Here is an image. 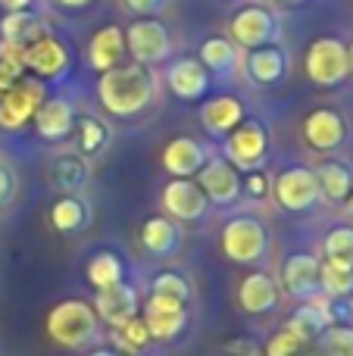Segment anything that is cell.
Wrapping results in <instances>:
<instances>
[{
    "label": "cell",
    "mask_w": 353,
    "mask_h": 356,
    "mask_svg": "<svg viewBox=\"0 0 353 356\" xmlns=\"http://www.w3.org/2000/svg\"><path fill=\"white\" fill-rule=\"evenodd\" d=\"M156 97L154 72L141 63H125L110 72H100L97 100L113 119H131L144 113Z\"/></svg>",
    "instance_id": "6da1fadb"
},
{
    "label": "cell",
    "mask_w": 353,
    "mask_h": 356,
    "mask_svg": "<svg viewBox=\"0 0 353 356\" xmlns=\"http://www.w3.org/2000/svg\"><path fill=\"white\" fill-rule=\"evenodd\" d=\"M44 328H47L50 341L56 347H66V350H81L88 347L94 338H97L100 319L94 313V307L88 300H60L44 319Z\"/></svg>",
    "instance_id": "7a4b0ae2"
},
{
    "label": "cell",
    "mask_w": 353,
    "mask_h": 356,
    "mask_svg": "<svg viewBox=\"0 0 353 356\" xmlns=\"http://www.w3.org/2000/svg\"><path fill=\"white\" fill-rule=\"evenodd\" d=\"M269 244H272V238H269L266 222L250 213L231 216L222 225V234H219V247H222L225 259H231L238 266H254L260 259H266Z\"/></svg>",
    "instance_id": "3957f363"
},
{
    "label": "cell",
    "mask_w": 353,
    "mask_h": 356,
    "mask_svg": "<svg viewBox=\"0 0 353 356\" xmlns=\"http://www.w3.org/2000/svg\"><path fill=\"white\" fill-rule=\"evenodd\" d=\"M272 138L269 129L256 119H244L231 135H225V160L238 169V172H256L266 166Z\"/></svg>",
    "instance_id": "277c9868"
},
{
    "label": "cell",
    "mask_w": 353,
    "mask_h": 356,
    "mask_svg": "<svg viewBox=\"0 0 353 356\" xmlns=\"http://www.w3.org/2000/svg\"><path fill=\"white\" fill-rule=\"evenodd\" d=\"M304 72L319 88H338L341 81H347L350 79L347 44L338 41V38H316L306 47Z\"/></svg>",
    "instance_id": "5b68a950"
},
{
    "label": "cell",
    "mask_w": 353,
    "mask_h": 356,
    "mask_svg": "<svg viewBox=\"0 0 353 356\" xmlns=\"http://www.w3.org/2000/svg\"><path fill=\"white\" fill-rule=\"evenodd\" d=\"M275 38H279V19L263 3L241 6L229 22V41L235 47H247V50L269 47Z\"/></svg>",
    "instance_id": "8992f818"
},
{
    "label": "cell",
    "mask_w": 353,
    "mask_h": 356,
    "mask_svg": "<svg viewBox=\"0 0 353 356\" xmlns=\"http://www.w3.org/2000/svg\"><path fill=\"white\" fill-rule=\"evenodd\" d=\"M272 197L281 209H288V213H306V209H313L319 200H322L316 172H313L310 166L281 169L272 181Z\"/></svg>",
    "instance_id": "52a82bcc"
},
{
    "label": "cell",
    "mask_w": 353,
    "mask_h": 356,
    "mask_svg": "<svg viewBox=\"0 0 353 356\" xmlns=\"http://www.w3.org/2000/svg\"><path fill=\"white\" fill-rule=\"evenodd\" d=\"M125 54H131V63H141L147 69L169 60L172 38H169L166 25L160 19H138V22H131L125 29Z\"/></svg>",
    "instance_id": "ba28073f"
},
{
    "label": "cell",
    "mask_w": 353,
    "mask_h": 356,
    "mask_svg": "<svg viewBox=\"0 0 353 356\" xmlns=\"http://www.w3.org/2000/svg\"><path fill=\"white\" fill-rule=\"evenodd\" d=\"M44 81L22 75L10 91L0 94V129L3 131H19L31 122V116L38 113V106L44 104Z\"/></svg>",
    "instance_id": "9c48e42d"
},
{
    "label": "cell",
    "mask_w": 353,
    "mask_h": 356,
    "mask_svg": "<svg viewBox=\"0 0 353 356\" xmlns=\"http://www.w3.org/2000/svg\"><path fill=\"white\" fill-rule=\"evenodd\" d=\"M163 209L175 222H200L210 213V200L194 178H172L163 184Z\"/></svg>",
    "instance_id": "30bf717a"
},
{
    "label": "cell",
    "mask_w": 353,
    "mask_h": 356,
    "mask_svg": "<svg viewBox=\"0 0 353 356\" xmlns=\"http://www.w3.org/2000/svg\"><path fill=\"white\" fill-rule=\"evenodd\" d=\"M200 191L206 194L210 207H231L241 197V172L225 156H210L197 175Z\"/></svg>",
    "instance_id": "8fae6325"
},
{
    "label": "cell",
    "mask_w": 353,
    "mask_h": 356,
    "mask_svg": "<svg viewBox=\"0 0 353 356\" xmlns=\"http://www.w3.org/2000/svg\"><path fill=\"white\" fill-rule=\"evenodd\" d=\"M304 141L316 154H331V150L344 147L347 141V119L331 106H319V110L304 116Z\"/></svg>",
    "instance_id": "7c38bea8"
},
{
    "label": "cell",
    "mask_w": 353,
    "mask_h": 356,
    "mask_svg": "<svg viewBox=\"0 0 353 356\" xmlns=\"http://www.w3.org/2000/svg\"><path fill=\"white\" fill-rule=\"evenodd\" d=\"M25 72L38 81H56L69 72V50L60 38L44 35L25 47Z\"/></svg>",
    "instance_id": "4fadbf2b"
},
{
    "label": "cell",
    "mask_w": 353,
    "mask_h": 356,
    "mask_svg": "<svg viewBox=\"0 0 353 356\" xmlns=\"http://www.w3.org/2000/svg\"><path fill=\"white\" fill-rule=\"evenodd\" d=\"M147 325L150 338L154 341H175L188 325V307L185 303H175V300H166V297H154L150 294L144 300L141 313H138Z\"/></svg>",
    "instance_id": "5bb4252c"
},
{
    "label": "cell",
    "mask_w": 353,
    "mask_h": 356,
    "mask_svg": "<svg viewBox=\"0 0 353 356\" xmlns=\"http://www.w3.org/2000/svg\"><path fill=\"white\" fill-rule=\"evenodd\" d=\"M281 294L294 297V300H313L322 294L319 288V259L313 253H291L281 263V278H279Z\"/></svg>",
    "instance_id": "9a60e30c"
},
{
    "label": "cell",
    "mask_w": 353,
    "mask_h": 356,
    "mask_svg": "<svg viewBox=\"0 0 353 356\" xmlns=\"http://www.w3.org/2000/svg\"><path fill=\"white\" fill-rule=\"evenodd\" d=\"M166 85L185 104H197L210 91V72L200 66L197 56H179L166 66Z\"/></svg>",
    "instance_id": "2e32d148"
},
{
    "label": "cell",
    "mask_w": 353,
    "mask_h": 356,
    "mask_svg": "<svg viewBox=\"0 0 353 356\" xmlns=\"http://www.w3.org/2000/svg\"><path fill=\"white\" fill-rule=\"evenodd\" d=\"M94 313H97L100 322H106L110 328H119L125 325L129 319H135L138 313H141V303H138V288L135 284H110V288L97 291V297H94Z\"/></svg>",
    "instance_id": "e0dca14e"
},
{
    "label": "cell",
    "mask_w": 353,
    "mask_h": 356,
    "mask_svg": "<svg viewBox=\"0 0 353 356\" xmlns=\"http://www.w3.org/2000/svg\"><path fill=\"white\" fill-rule=\"evenodd\" d=\"M281 303V288L269 272H247L238 284V307L250 316H266L279 309Z\"/></svg>",
    "instance_id": "ac0fdd59"
},
{
    "label": "cell",
    "mask_w": 353,
    "mask_h": 356,
    "mask_svg": "<svg viewBox=\"0 0 353 356\" xmlns=\"http://www.w3.org/2000/svg\"><path fill=\"white\" fill-rule=\"evenodd\" d=\"M210 160V150L191 135H179L163 147V169L172 178H194Z\"/></svg>",
    "instance_id": "d6986e66"
},
{
    "label": "cell",
    "mask_w": 353,
    "mask_h": 356,
    "mask_svg": "<svg viewBox=\"0 0 353 356\" xmlns=\"http://www.w3.org/2000/svg\"><path fill=\"white\" fill-rule=\"evenodd\" d=\"M31 122H35V131L44 141H63L75 129V106L66 97H44Z\"/></svg>",
    "instance_id": "ffe728a7"
},
{
    "label": "cell",
    "mask_w": 353,
    "mask_h": 356,
    "mask_svg": "<svg viewBox=\"0 0 353 356\" xmlns=\"http://www.w3.org/2000/svg\"><path fill=\"white\" fill-rule=\"evenodd\" d=\"M331 325V316H329V297L316 294L313 300H304V307L294 309V316L288 319V332L300 341V344H316V338Z\"/></svg>",
    "instance_id": "44dd1931"
},
{
    "label": "cell",
    "mask_w": 353,
    "mask_h": 356,
    "mask_svg": "<svg viewBox=\"0 0 353 356\" xmlns=\"http://www.w3.org/2000/svg\"><path fill=\"white\" fill-rule=\"evenodd\" d=\"M200 122L210 135H231L238 125L244 122V104L235 97V94H219V97H210L200 104Z\"/></svg>",
    "instance_id": "7402d4cb"
},
{
    "label": "cell",
    "mask_w": 353,
    "mask_h": 356,
    "mask_svg": "<svg viewBox=\"0 0 353 356\" xmlns=\"http://www.w3.org/2000/svg\"><path fill=\"white\" fill-rule=\"evenodd\" d=\"M125 56V31L119 25H104L94 31L91 44H88V60H91L94 72H110V69L122 66Z\"/></svg>",
    "instance_id": "603a6c76"
},
{
    "label": "cell",
    "mask_w": 353,
    "mask_h": 356,
    "mask_svg": "<svg viewBox=\"0 0 353 356\" xmlns=\"http://www.w3.org/2000/svg\"><path fill=\"white\" fill-rule=\"evenodd\" d=\"M244 69H247V79L254 81V85L269 88V85H279V81L285 79L288 56H285V50L275 47V44H269V47H256V50L247 54Z\"/></svg>",
    "instance_id": "cb8c5ba5"
},
{
    "label": "cell",
    "mask_w": 353,
    "mask_h": 356,
    "mask_svg": "<svg viewBox=\"0 0 353 356\" xmlns=\"http://www.w3.org/2000/svg\"><path fill=\"white\" fill-rule=\"evenodd\" d=\"M141 247L154 257H172L181 247V228L169 216H150L141 225Z\"/></svg>",
    "instance_id": "d4e9b609"
},
{
    "label": "cell",
    "mask_w": 353,
    "mask_h": 356,
    "mask_svg": "<svg viewBox=\"0 0 353 356\" xmlns=\"http://www.w3.org/2000/svg\"><path fill=\"white\" fill-rule=\"evenodd\" d=\"M44 35H50L47 25L31 10L6 13V16L0 19V41H10V44H16V47H28V44H35L38 38H44Z\"/></svg>",
    "instance_id": "484cf974"
},
{
    "label": "cell",
    "mask_w": 353,
    "mask_h": 356,
    "mask_svg": "<svg viewBox=\"0 0 353 356\" xmlns=\"http://www.w3.org/2000/svg\"><path fill=\"white\" fill-rule=\"evenodd\" d=\"M316 181H319V194L331 203H344L353 191V166L344 160H322L316 169Z\"/></svg>",
    "instance_id": "4316f807"
},
{
    "label": "cell",
    "mask_w": 353,
    "mask_h": 356,
    "mask_svg": "<svg viewBox=\"0 0 353 356\" xmlns=\"http://www.w3.org/2000/svg\"><path fill=\"white\" fill-rule=\"evenodd\" d=\"M50 184L63 194H75L88 184V163L81 154H60L50 163Z\"/></svg>",
    "instance_id": "83f0119b"
},
{
    "label": "cell",
    "mask_w": 353,
    "mask_h": 356,
    "mask_svg": "<svg viewBox=\"0 0 353 356\" xmlns=\"http://www.w3.org/2000/svg\"><path fill=\"white\" fill-rule=\"evenodd\" d=\"M197 60L210 75H231L235 66H238V47L229 41V38L213 35L200 44Z\"/></svg>",
    "instance_id": "f1b7e54d"
},
{
    "label": "cell",
    "mask_w": 353,
    "mask_h": 356,
    "mask_svg": "<svg viewBox=\"0 0 353 356\" xmlns=\"http://www.w3.org/2000/svg\"><path fill=\"white\" fill-rule=\"evenodd\" d=\"M88 219H91V209H88V203L75 194L60 197V200L50 207V225H54L60 234L81 232V228L88 225Z\"/></svg>",
    "instance_id": "f546056e"
},
{
    "label": "cell",
    "mask_w": 353,
    "mask_h": 356,
    "mask_svg": "<svg viewBox=\"0 0 353 356\" xmlns=\"http://www.w3.org/2000/svg\"><path fill=\"white\" fill-rule=\"evenodd\" d=\"M85 275H88V282L94 284V291H104V288H110V284L125 282V263H122L119 253L100 250V253H94V257L88 259Z\"/></svg>",
    "instance_id": "4dcf8cb0"
},
{
    "label": "cell",
    "mask_w": 353,
    "mask_h": 356,
    "mask_svg": "<svg viewBox=\"0 0 353 356\" xmlns=\"http://www.w3.org/2000/svg\"><path fill=\"white\" fill-rule=\"evenodd\" d=\"M319 288L325 297H353V269L331 259H319Z\"/></svg>",
    "instance_id": "1f68e13d"
},
{
    "label": "cell",
    "mask_w": 353,
    "mask_h": 356,
    "mask_svg": "<svg viewBox=\"0 0 353 356\" xmlns=\"http://www.w3.org/2000/svg\"><path fill=\"white\" fill-rule=\"evenodd\" d=\"M150 332H147V325H144V319L141 316H135V319H129L125 325H119V328H113V350H116L119 356H135V353H141L144 347L150 344Z\"/></svg>",
    "instance_id": "d6a6232c"
},
{
    "label": "cell",
    "mask_w": 353,
    "mask_h": 356,
    "mask_svg": "<svg viewBox=\"0 0 353 356\" xmlns=\"http://www.w3.org/2000/svg\"><path fill=\"white\" fill-rule=\"evenodd\" d=\"M75 138H79V154L94 156L106 147L110 129H106V122H100L97 116H81V119H75Z\"/></svg>",
    "instance_id": "836d02e7"
},
{
    "label": "cell",
    "mask_w": 353,
    "mask_h": 356,
    "mask_svg": "<svg viewBox=\"0 0 353 356\" xmlns=\"http://www.w3.org/2000/svg\"><path fill=\"white\" fill-rule=\"evenodd\" d=\"M150 294L154 297H166V300H175V303H191V284H188V278L181 275V272H156L154 278H150Z\"/></svg>",
    "instance_id": "e575fe53"
},
{
    "label": "cell",
    "mask_w": 353,
    "mask_h": 356,
    "mask_svg": "<svg viewBox=\"0 0 353 356\" xmlns=\"http://www.w3.org/2000/svg\"><path fill=\"white\" fill-rule=\"evenodd\" d=\"M322 253L331 263H341V266H350L353 269V225L329 228V234H325V241H322Z\"/></svg>",
    "instance_id": "d590c367"
},
{
    "label": "cell",
    "mask_w": 353,
    "mask_h": 356,
    "mask_svg": "<svg viewBox=\"0 0 353 356\" xmlns=\"http://www.w3.org/2000/svg\"><path fill=\"white\" fill-rule=\"evenodd\" d=\"M319 356H353V325H329L316 338Z\"/></svg>",
    "instance_id": "8d00e7d4"
},
{
    "label": "cell",
    "mask_w": 353,
    "mask_h": 356,
    "mask_svg": "<svg viewBox=\"0 0 353 356\" xmlns=\"http://www.w3.org/2000/svg\"><path fill=\"white\" fill-rule=\"evenodd\" d=\"M300 350H306V344H300V341L294 338L288 328H281L279 334H272V338L266 341V350H263V356H297Z\"/></svg>",
    "instance_id": "74e56055"
},
{
    "label": "cell",
    "mask_w": 353,
    "mask_h": 356,
    "mask_svg": "<svg viewBox=\"0 0 353 356\" xmlns=\"http://www.w3.org/2000/svg\"><path fill=\"white\" fill-rule=\"evenodd\" d=\"M269 191H272V181L266 178L263 169H256V172H244V178H241V197H250V200H266Z\"/></svg>",
    "instance_id": "f35d334b"
},
{
    "label": "cell",
    "mask_w": 353,
    "mask_h": 356,
    "mask_svg": "<svg viewBox=\"0 0 353 356\" xmlns=\"http://www.w3.org/2000/svg\"><path fill=\"white\" fill-rule=\"evenodd\" d=\"M331 325H353V297H329Z\"/></svg>",
    "instance_id": "ab89813d"
},
{
    "label": "cell",
    "mask_w": 353,
    "mask_h": 356,
    "mask_svg": "<svg viewBox=\"0 0 353 356\" xmlns=\"http://www.w3.org/2000/svg\"><path fill=\"white\" fill-rule=\"evenodd\" d=\"M25 75V66L19 60H6V56H0V94L10 91L13 85H16L19 79Z\"/></svg>",
    "instance_id": "60d3db41"
},
{
    "label": "cell",
    "mask_w": 353,
    "mask_h": 356,
    "mask_svg": "<svg viewBox=\"0 0 353 356\" xmlns=\"http://www.w3.org/2000/svg\"><path fill=\"white\" fill-rule=\"evenodd\" d=\"M219 350L225 356H263L260 344H254V341H247V338H229L219 344Z\"/></svg>",
    "instance_id": "b9f144b4"
},
{
    "label": "cell",
    "mask_w": 353,
    "mask_h": 356,
    "mask_svg": "<svg viewBox=\"0 0 353 356\" xmlns=\"http://www.w3.org/2000/svg\"><path fill=\"white\" fill-rule=\"evenodd\" d=\"M122 3L138 19H154L160 10H166V0H122Z\"/></svg>",
    "instance_id": "7bdbcfd3"
},
{
    "label": "cell",
    "mask_w": 353,
    "mask_h": 356,
    "mask_svg": "<svg viewBox=\"0 0 353 356\" xmlns=\"http://www.w3.org/2000/svg\"><path fill=\"white\" fill-rule=\"evenodd\" d=\"M10 194H13V178H10V172H6L3 166H0V207L10 200Z\"/></svg>",
    "instance_id": "ee69618b"
},
{
    "label": "cell",
    "mask_w": 353,
    "mask_h": 356,
    "mask_svg": "<svg viewBox=\"0 0 353 356\" xmlns=\"http://www.w3.org/2000/svg\"><path fill=\"white\" fill-rule=\"evenodd\" d=\"M0 6H3L6 13H16V10H28L31 0H0Z\"/></svg>",
    "instance_id": "f6af8a7d"
},
{
    "label": "cell",
    "mask_w": 353,
    "mask_h": 356,
    "mask_svg": "<svg viewBox=\"0 0 353 356\" xmlns=\"http://www.w3.org/2000/svg\"><path fill=\"white\" fill-rule=\"evenodd\" d=\"M56 6H63V10H81V6H88L91 0H54Z\"/></svg>",
    "instance_id": "bcb514c9"
},
{
    "label": "cell",
    "mask_w": 353,
    "mask_h": 356,
    "mask_svg": "<svg viewBox=\"0 0 353 356\" xmlns=\"http://www.w3.org/2000/svg\"><path fill=\"white\" fill-rule=\"evenodd\" d=\"M88 356H119V353L113 350V347H97V350H91Z\"/></svg>",
    "instance_id": "7dc6e473"
},
{
    "label": "cell",
    "mask_w": 353,
    "mask_h": 356,
    "mask_svg": "<svg viewBox=\"0 0 353 356\" xmlns=\"http://www.w3.org/2000/svg\"><path fill=\"white\" fill-rule=\"evenodd\" d=\"M347 63H350V79H353V41L347 44Z\"/></svg>",
    "instance_id": "c3c4849f"
},
{
    "label": "cell",
    "mask_w": 353,
    "mask_h": 356,
    "mask_svg": "<svg viewBox=\"0 0 353 356\" xmlns=\"http://www.w3.org/2000/svg\"><path fill=\"white\" fill-rule=\"evenodd\" d=\"M256 3H263V6H269V3H288V0H256Z\"/></svg>",
    "instance_id": "681fc988"
},
{
    "label": "cell",
    "mask_w": 353,
    "mask_h": 356,
    "mask_svg": "<svg viewBox=\"0 0 353 356\" xmlns=\"http://www.w3.org/2000/svg\"><path fill=\"white\" fill-rule=\"evenodd\" d=\"M297 356H319V353H316V350H310V347H306V350H300Z\"/></svg>",
    "instance_id": "f907efd6"
},
{
    "label": "cell",
    "mask_w": 353,
    "mask_h": 356,
    "mask_svg": "<svg viewBox=\"0 0 353 356\" xmlns=\"http://www.w3.org/2000/svg\"><path fill=\"white\" fill-rule=\"evenodd\" d=\"M344 203H347V209H350V216H353V191H350V197H347Z\"/></svg>",
    "instance_id": "816d5d0a"
}]
</instances>
